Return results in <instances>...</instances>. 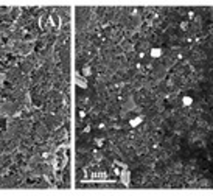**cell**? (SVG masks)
<instances>
[{
    "mask_svg": "<svg viewBox=\"0 0 213 196\" xmlns=\"http://www.w3.org/2000/svg\"><path fill=\"white\" fill-rule=\"evenodd\" d=\"M90 75H92V69H90L89 66H86V67L83 69V76L87 78V76H90Z\"/></svg>",
    "mask_w": 213,
    "mask_h": 196,
    "instance_id": "obj_5",
    "label": "cell"
},
{
    "mask_svg": "<svg viewBox=\"0 0 213 196\" xmlns=\"http://www.w3.org/2000/svg\"><path fill=\"white\" fill-rule=\"evenodd\" d=\"M120 182H122V185H126V187L131 185V171L128 168H125L120 173Z\"/></svg>",
    "mask_w": 213,
    "mask_h": 196,
    "instance_id": "obj_1",
    "label": "cell"
},
{
    "mask_svg": "<svg viewBox=\"0 0 213 196\" xmlns=\"http://www.w3.org/2000/svg\"><path fill=\"white\" fill-rule=\"evenodd\" d=\"M191 103H193V98H191V97H184L182 98V104L184 106H190Z\"/></svg>",
    "mask_w": 213,
    "mask_h": 196,
    "instance_id": "obj_6",
    "label": "cell"
},
{
    "mask_svg": "<svg viewBox=\"0 0 213 196\" xmlns=\"http://www.w3.org/2000/svg\"><path fill=\"white\" fill-rule=\"evenodd\" d=\"M142 120H143V118H142V117H137V118H132V120H131V126H132V128H137L138 126V124H140L142 123Z\"/></svg>",
    "mask_w": 213,
    "mask_h": 196,
    "instance_id": "obj_4",
    "label": "cell"
},
{
    "mask_svg": "<svg viewBox=\"0 0 213 196\" xmlns=\"http://www.w3.org/2000/svg\"><path fill=\"white\" fill-rule=\"evenodd\" d=\"M162 48H159V47H156V48H151V52H150V55H151V58H154V59H157V58H160L162 56Z\"/></svg>",
    "mask_w": 213,
    "mask_h": 196,
    "instance_id": "obj_3",
    "label": "cell"
},
{
    "mask_svg": "<svg viewBox=\"0 0 213 196\" xmlns=\"http://www.w3.org/2000/svg\"><path fill=\"white\" fill-rule=\"evenodd\" d=\"M75 81H76V86H78V87H81V89H87V87H89L87 80H86L84 76H81L79 73L75 75Z\"/></svg>",
    "mask_w": 213,
    "mask_h": 196,
    "instance_id": "obj_2",
    "label": "cell"
}]
</instances>
